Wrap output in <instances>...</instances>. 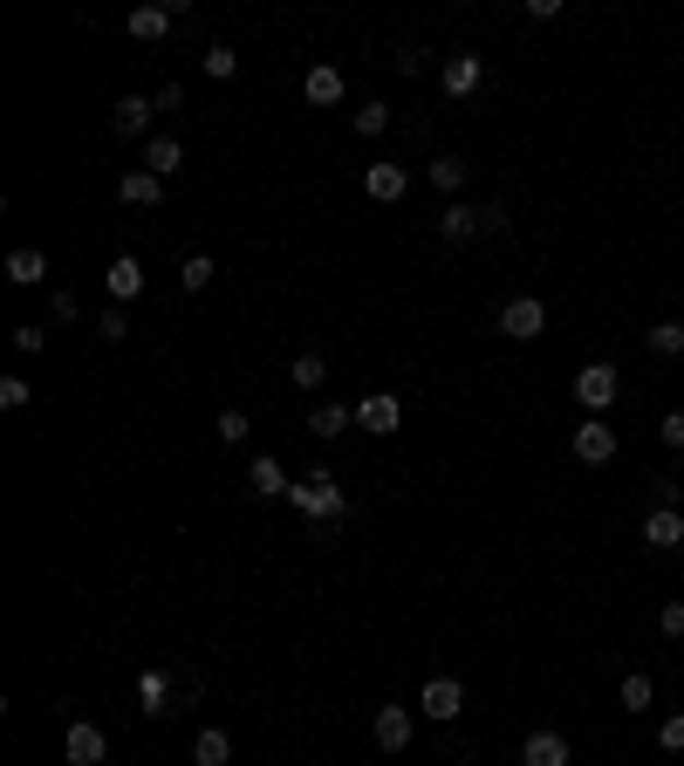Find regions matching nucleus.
<instances>
[{"label":"nucleus","mask_w":684,"mask_h":766,"mask_svg":"<svg viewBox=\"0 0 684 766\" xmlns=\"http://www.w3.org/2000/svg\"><path fill=\"white\" fill-rule=\"evenodd\" d=\"M616 397H623V376H616V363H581V370H575V404H581L589 418H602Z\"/></svg>","instance_id":"nucleus-1"},{"label":"nucleus","mask_w":684,"mask_h":766,"mask_svg":"<svg viewBox=\"0 0 684 766\" xmlns=\"http://www.w3.org/2000/svg\"><path fill=\"white\" fill-rule=\"evenodd\" d=\"M295 514H309V520H343L349 514V500H343V487L328 472H315V479H295Z\"/></svg>","instance_id":"nucleus-2"},{"label":"nucleus","mask_w":684,"mask_h":766,"mask_svg":"<svg viewBox=\"0 0 684 766\" xmlns=\"http://www.w3.org/2000/svg\"><path fill=\"white\" fill-rule=\"evenodd\" d=\"M500 336H514V343H541V336H548V309H541L535 295H514V301L500 309Z\"/></svg>","instance_id":"nucleus-3"},{"label":"nucleus","mask_w":684,"mask_h":766,"mask_svg":"<svg viewBox=\"0 0 684 766\" xmlns=\"http://www.w3.org/2000/svg\"><path fill=\"white\" fill-rule=\"evenodd\" d=\"M616 445H623V439H616V431L602 424V418H581V424H575V439H568V452L581 458V466H610Z\"/></svg>","instance_id":"nucleus-4"},{"label":"nucleus","mask_w":684,"mask_h":766,"mask_svg":"<svg viewBox=\"0 0 684 766\" xmlns=\"http://www.w3.org/2000/svg\"><path fill=\"white\" fill-rule=\"evenodd\" d=\"M62 753H69V766H104L110 759V739H104V726H96V719H75L62 732Z\"/></svg>","instance_id":"nucleus-5"},{"label":"nucleus","mask_w":684,"mask_h":766,"mask_svg":"<svg viewBox=\"0 0 684 766\" xmlns=\"http://www.w3.org/2000/svg\"><path fill=\"white\" fill-rule=\"evenodd\" d=\"M459 711H466V684H459V678H424V719L452 726Z\"/></svg>","instance_id":"nucleus-6"},{"label":"nucleus","mask_w":684,"mask_h":766,"mask_svg":"<svg viewBox=\"0 0 684 766\" xmlns=\"http://www.w3.org/2000/svg\"><path fill=\"white\" fill-rule=\"evenodd\" d=\"M445 240H472V234H487V226H500V206H466V199H459V206H445Z\"/></svg>","instance_id":"nucleus-7"},{"label":"nucleus","mask_w":684,"mask_h":766,"mask_svg":"<svg viewBox=\"0 0 684 766\" xmlns=\"http://www.w3.org/2000/svg\"><path fill=\"white\" fill-rule=\"evenodd\" d=\"M357 424H363V431H376V439H391V431L404 424V404H397L391 391H370V397L357 404Z\"/></svg>","instance_id":"nucleus-8"},{"label":"nucleus","mask_w":684,"mask_h":766,"mask_svg":"<svg viewBox=\"0 0 684 766\" xmlns=\"http://www.w3.org/2000/svg\"><path fill=\"white\" fill-rule=\"evenodd\" d=\"M370 732H376V746H384V753H404V746H411V711H404V705H376Z\"/></svg>","instance_id":"nucleus-9"},{"label":"nucleus","mask_w":684,"mask_h":766,"mask_svg":"<svg viewBox=\"0 0 684 766\" xmlns=\"http://www.w3.org/2000/svg\"><path fill=\"white\" fill-rule=\"evenodd\" d=\"M363 192L376 199V206H397V199L411 192V171H404V165H370L363 171Z\"/></svg>","instance_id":"nucleus-10"},{"label":"nucleus","mask_w":684,"mask_h":766,"mask_svg":"<svg viewBox=\"0 0 684 766\" xmlns=\"http://www.w3.org/2000/svg\"><path fill=\"white\" fill-rule=\"evenodd\" d=\"M104 288H110L117 301H137V295H144V261H137V253H117V261L104 267Z\"/></svg>","instance_id":"nucleus-11"},{"label":"nucleus","mask_w":684,"mask_h":766,"mask_svg":"<svg viewBox=\"0 0 684 766\" xmlns=\"http://www.w3.org/2000/svg\"><path fill=\"white\" fill-rule=\"evenodd\" d=\"M151 117H158V104H151V96H117V110H110L117 137H144V131H151Z\"/></svg>","instance_id":"nucleus-12"},{"label":"nucleus","mask_w":684,"mask_h":766,"mask_svg":"<svg viewBox=\"0 0 684 766\" xmlns=\"http://www.w3.org/2000/svg\"><path fill=\"white\" fill-rule=\"evenodd\" d=\"M520 766H568V739L562 732H527V746H520Z\"/></svg>","instance_id":"nucleus-13"},{"label":"nucleus","mask_w":684,"mask_h":766,"mask_svg":"<svg viewBox=\"0 0 684 766\" xmlns=\"http://www.w3.org/2000/svg\"><path fill=\"white\" fill-rule=\"evenodd\" d=\"M247 479H253V493H261V500H288V493H295V479L281 472V458H274V452L253 458V472H247Z\"/></svg>","instance_id":"nucleus-14"},{"label":"nucleus","mask_w":684,"mask_h":766,"mask_svg":"<svg viewBox=\"0 0 684 766\" xmlns=\"http://www.w3.org/2000/svg\"><path fill=\"white\" fill-rule=\"evenodd\" d=\"M644 548H684V514H677V506L644 514Z\"/></svg>","instance_id":"nucleus-15"},{"label":"nucleus","mask_w":684,"mask_h":766,"mask_svg":"<svg viewBox=\"0 0 684 766\" xmlns=\"http://www.w3.org/2000/svg\"><path fill=\"white\" fill-rule=\"evenodd\" d=\"M301 96H309L315 110H328V104H343V69H328V62H315L309 75H301Z\"/></svg>","instance_id":"nucleus-16"},{"label":"nucleus","mask_w":684,"mask_h":766,"mask_svg":"<svg viewBox=\"0 0 684 766\" xmlns=\"http://www.w3.org/2000/svg\"><path fill=\"white\" fill-rule=\"evenodd\" d=\"M8 280H14V288H41V280H48V253L41 247H14L8 253Z\"/></svg>","instance_id":"nucleus-17"},{"label":"nucleus","mask_w":684,"mask_h":766,"mask_svg":"<svg viewBox=\"0 0 684 766\" xmlns=\"http://www.w3.org/2000/svg\"><path fill=\"white\" fill-rule=\"evenodd\" d=\"M117 199H123V206H158V199H165V178H158V171H123Z\"/></svg>","instance_id":"nucleus-18"},{"label":"nucleus","mask_w":684,"mask_h":766,"mask_svg":"<svg viewBox=\"0 0 684 766\" xmlns=\"http://www.w3.org/2000/svg\"><path fill=\"white\" fill-rule=\"evenodd\" d=\"M171 8H131V21H123V28H131V41H165L171 35Z\"/></svg>","instance_id":"nucleus-19"},{"label":"nucleus","mask_w":684,"mask_h":766,"mask_svg":"<svg viewBox=\"0 0 684 766\" xmlns=\"http://www.w3.org/2000/svg\"><path fill=\"white\" fill-rule=\"evenodd\" d=\"M226 759H233V739H226L219 726H206L192 739V766H226Z\"/></svg>","instance_id":"nucleus-20"},{"label":"nucleus","mask_w":684,"mask_h":766,"mask_svg":"<svg viewBox=\"0 0 684 766\" xmlns=\"http://www.w3.org/2000/svg\"><path fill=\"white\" fill-rule=\"evenodd\" d=\"M479 75H487V69H479V56H452L445 62V96H472Z\"/></svg>","instance_id":"nucleus-21"},{"label":"nucleus","mask_w":684,"mask_h":766,"mask_svg":"<svg viewBox=\"0 0 684 766\" xmlns=\"http://www.w3.org/2000/svg\"><path fill=\"white\" fill-rule=\"evenodd\" d=\"M644 349L664 356V363H671V356H684V322H650L644 328Z\"/></svg>","instance_id":"nucleus-22"},{"label":"nucleus","mask_w":684,"mask_h":766,"mask_svg":"<svg viewBox=\"0 0 684 766\" xmlns=\"http://www.w3.org/2000/svg\"><path fill=\"white\" fill-rule=\"evenodd\" d=\"M144 165L158 171V178H171V171L185 165V144H179V137H151V144H144Z\"/></svg>","instance_id":"nucleus-23"},{"label":"nucleus","mask_w":684,"mask_h":766,"mask_svg":"<svg viewBox=\"0 0 684 766\" xmlns=\"http://www.w3.org/2000/svg\"><path fill=\"white\" fill-rule=\"evenodd\" d=\"M137 705L158 719V711L171 705V678H165V671H137Z\"/></svg>","instance_id":"nucleus-24"},{"label":"nucleus","mask_w":684,"mask_h":766,"mask_svg":"<svg viewBox=\"0 0 684 766\" xmlns=\"http://www.w3.org/2000/svg\"><path fill=\"white\" fill-rule=\"evenodd\" d=\"M213 274H219V267H213V253H192V261L179 267V288H185V295H206V288H213Z\"/></svg>","instance_id":"nucleus-25"},{"label":"nucleus","mask_w":684,"mask_h":766,"mask_svg":"<svg viewBox=\"0 0 684 766\" xmlns=\"http://www.w3.org/2000/svg\"><path fill=\"white\" fill-rule=\"evenodd\" d=\"M343 424H357V411H343V404H315V418H309L315 439H336Z\"/></svg>","instance_id":"nucleus-26"},{"label":"nucleus","mask_w":684,"mask_h":766,"mask_svg":"<svg viewBox=\"0 0 684 766\" xmlns=\"http://www.w3.org/2000/svg\"><path fill=\"white\" fill-rule=\"evenodd\" d=\"M616 698H623V711H650V698H657V684H650L644 671H629V678H623V692H616Z\"/></svg>","instance_id":"nucleus-27"},{"label":"nucleus","mask_w":684,"mask_h":766,"mask_svg":"<svg viewBox=\"0 0 684 766\" xmlns=\"http://www.w3.org/2000/svg\"><path fill=\"white\" fill-rule=\"evenodd\" d=\"M295 383H301V391H322V383H328V363H322V356H295Z\"/></svg>","instance_id":"nucleus-28"},{"label":"nucleus","mask_w":684,"mask_h":766,"mask_svg":"<svg viewBox=\"0 0 684 766\" xmlns=\"http://www.w3.org/2000/svg\"><path fill=\"white\" fill-rule=\"evenodd\" d=\"M28 397H35L28 376H0V404H8V411H28Z\"/></svg>","instance_id":"nucleus-29"},{"label":"nucleus","mask_w":684,"mask_h":766,"mask_svg":"<svg viewBox=\"0 0 684 766\" xmlns=\"http://www.w3.org/2000/svg\"><path fill=\"white\" fill-rule=\"evenodd\" d=\"M206 75H213V83H226V75H240V56H233V48H206Z\"/></svg>","instance_id":"nucleus-30"},{"label":"nucleus","mask_w":684,"mask_h":766,"mask_svg":"<svg viewBox=\"0 0 684 766\" xmlns=\"http://www.w3.org/2000/svg\"><path fill=\"white\" fill-rule=\"evenodd\" d=\"M349 123H357V137H384V123H391V110L384 104H363L357 117H349Z\"/></svg>","instance_id":"nucleus-31"},{"label":"nucleus","mask_w":684,"mask_h":766,"mask_svg":"<svg viewBox=\"0 0 684 766\" xmlns=\"http://www.w3.org/2000/svg\"><path fill=\"white\" fill-rule=\"evenodd\" d=\"M432 185H439V192H459V185H466V165H459V158H439V165H432Z\"/></svg>","instance_id":"nucleus-32"},{"label":"nucleus","mask_w":684,"mask_h":766,"mask_svg":"<svg viewBox=\"0 0 684 766\" xmlns=\"http://www.w3.org/2000/svg\"><path fill=\"white\" fill-rule=\"evenodd\" d=\"M247 411H219V445H247Z\"/></svg>","instance_id":"nucleus-33"},{"label":"nucleus","mask_w":684,"mask_h":766,"mask_svg":"<svg viewBox=\"0 0 684 766\" xmlns=\"http://www.w3.org/2000/svg\"><path fill=\"white\" fill-rule=\"evenodd\" d=\"M657 746H664V753H684V711H671V719L657 726Z\"/></svg>","instance_id":"nucleus-34"},{"label":"nucleus","mask_w":684,"mask_h":766,"mask_svg":"<svg viewBox=\"0 0 684 766\" xmlns=\"http://www.w3.org/2000/svg\"><path fill=\"white\" fill-rule=\"evenodd\" d=\"M41 343H48V328H41V322H21V328H14V349H21V356H35Z\"/></svg>","instance_id":"nucleus-35"},{"label":"nucleus","mask_w":684,"mask_h":766,"mask_svg":"<svg viewBox=\"0 0 684 766\" xmlns=\"http://www.w3.org/2000/svg\"><path fill=\"white\" fill-rule=\"evenodd\" d=\"M96 336H104V343H123V336H131V322H123V309H110L104 322H96Z\"/></svg>","instance_id":"nucleus-36"},{"label":"nucleus","mask_w":684,"mask_h":766,"mask_svg":"<svg viewBox=\"0 0 684 766\" xmlns=\"http://www.w3.org/2000/svg\"><path fill=\"white\" fill-rule=\"evenodd\" d=\"M657 630H664V636H684V602H664V609H657Z\"/></svg>","instance_id":"nucleus-37"},{"label":"nucleus","mask_w":684,"mask_h":766,"mask_svg":"<svg viewBox=\"0 0 684 766\" xmlns=\"http://www.w3.org/2000/svg\"><path fill=\"white\" fill-rule=\"evenodd\" d=\"M657 431H664L671 452H684V411H664V424H657Z\"/></svg>","instance_id":"nucleus-38"},{"label":"nucleus","mask_w":684,"mask_h":766,"mask_svg":"<svg viewBox=\"0 0 684 766\" xmlns=\"http://www.w3.org/2000/svg\"><path fill=\"white\" fill-rule=\"evenodd\" d=\"M75 315H83V301H75V295L62 288V295H56V322H75Z\"/></svg>","instance_id":"nucleus-39"}]
</instances>
